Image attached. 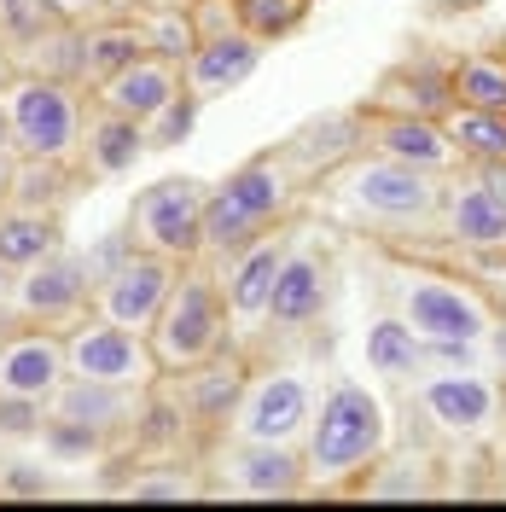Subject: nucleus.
<instances>
[{
	"mask_svg": "<svg viewBox=\"0 0 506 512\" xmlns=\"http://www.w3.org/2000/svg\"><path fill=\"white\" fill-rule=\"evenodd\" d=\"M64 379H70V367H64L59 326L24 320V326H12L0 338V396H35V402H47Z\"/></svg>",
	"mask_w": 506,
	"mask_h": 512,
	"instance_id": "obj_18",
	"label": "nucleus"
},
{
	"mask_svg": "<svg viewBox=\"0 0 506 512\" xmlns=\"http://www.w3.org/2000/svg\"><path fill=\"white\" fill-rule=\"evenodd\" d=\"M117 495L123 501H198V495H210V483L181 460H163V466H140V478H123Z\"/></svg>",
	"mask_w": 506,
	"mask_h": 512,
	"instance_id": "obj_33",
	"label": "nucleus"
},
{
	"mask_svg": "<svg viewBox=\"0 0 506 512\" xmlns=\"http://www.w3.org/2000/svg\"><path fill=\"white\" fill-rule=\"evenodd\" d=\"M443 181L448 175L396 163L384 152H355L332 175H320V187H326V198L338 210H349L355 222H367V227H390V233L437 227V216H443Z\"/></svg>",
	"mask_w": 506,
	"mask_h": 512,
	"instance_id": "obj_3",
	"label": "nucleus"
},
{
	"mask_svg": "<svg viewBox=\"0 0 506 512\" xmlns=\"http://www.w3.org/2000/svg\"><path fill=\"white\" fill-rule=\"evenodd\" d=\"M146 152H152V146H146V123L117 117V111H105V105H94V111H88L82 152H76V163H82L88 175H99V181H117V175H128V169L146 158Z\"/></svg>",
	"mask_w": 506,
	"mask_h": 512,
	"instance_id": "obj_27",
	"label": "nucleus"
},
{
	"mask_svg": "<svg viewBox=\"0 0 506 512\" xmlns=\"http://www.w3.org/2000/svg\"><path fill=\"white\" fill-rule=\"evenodd\" d=\"M140 53H152V47H146V24H140V12L94 18V24L76 30V82L94 94L105 76H117V70L134 64Z\"/></svg>",
	"mask_w": 506,
	"mask_h": 512,
	"instance_id": "obj_24",
	"label": "nucleus"
},
{
	"mask_svg": "<svg viewBox=\"0 0 506 512\" xmlns=\"http://www.w3.org/2000/svg\"><path fill=\"white\" fill-rule=\"evenodd\" d=\"M448 70H454V105L506 111V59H495V53H466V59H454Z\"/></svg>",
	"mask_w": 506,
	"mask_h": 512,
	"instance_id": "obj_32",
	"label": "nucleus"
},
{
	"mask_svg": "<svg viewBox=\"0 0 506 512\" xmlns=\"http://www.w3.org/2000/svg\"><path fill=\"white\" fill-rule=\"evenodd\" d=\"M262 53L268 41H256L251 30H227V35H210L198 41L181 64V82H187L192 99H222L233 88H245L256 70H262Z\"/></svg>",
	"mask_w": 506,
	"mask_h": 512,
	"instance_id": "obj_21",
	"label": "nucleus"
},
{
	"mask_svg": "<svg viewBox=\"0 0 506 512\" xmlns=\"http://www.w3.org/2000/svg\"><path fill=\"white\" fill-rule=\"evenodd\" d=\"M315 384L297 367H262L251 373L227 437H251V443H303L309 419H315Z\"/></svg>",
	"mask_w": 506,
	"mask_h": 512,
	"instance_id": "obj_11",
	"label": "nucleus"
},
{
	"mask_svg": "<svg viewBox=\"0 0 506 512\" xmlns=\"http://www.w3.org/2000/svg\"><path fill=\"white\" fill-rule=\"evenodd\" d=\"M140 402L146 390H128V384H105V379H64L53 396H47V414L53 419H76L88 431H105L111 443L134 431L140 419Z\"/></svg>",
	"mask_w": 506,
	"mask_h": 512,
	"instance_id": "obj_22",
	"label": "nucleus"
},
{
	"mask_svg": "<svg viewBox=\"0 0 506 512\" xmlns=\"http://www.w3.org/2000/svg\"><path fill=\"white\" fill-rule=\"evenodd\" d=\"M361 117H367V152H384V158L431 169V175L460 169V152L448 140L443 117H408V111H373V105H361Z\"/></svg>",
	"mask_w": 506,
	"mask_h": 512,
	"instance_id": "obj_19",
	"label": "nucleus"
},
{
	"mask_svg": "<svg viewBox=\"0 0 506 512\" xmlns=\"http://www.w3.org/2000/svg\"><path fill=\"white\" fill-rule=\"evenodd\" d=\"M443 239L454 251H472V256H489V251H506V198L477 169H454L443 181Z\"/></svg>",
	"mask_w": 506,
	"mask_h": 512,
	"instance_id": "obj_16",
	"label": "nucleus"
},
{
	"mask_svg": "<svg viewBox=\"0 0 506 512\" xmlns=\"http://www.w3.org/2000/svg\"><path fill=\"white\" fill-rule=\"evenodd\" d=\"M47 425V402H35V396H0V431L6 437H30Z\"/></svg>",
	"mask_w": 506,
	"mask_h": 512,
	"instance_id": "obj_38",
	"label": "nucleus"
},
{
	"mask_svg": "<svg viewBox=\"0 0 506 512\" xmlns=\"http://www.w3.org/2000/svg\"><path fill=\"white\" fill-rule=\"evenodd\" d=\"M297 187H303V175H297V163L285 152V140L268 146V152H256V158H245L227 181L210 187V204H204V256L222 262V256L245 251L251 239H262L268 227L291 222Z\"/></svg>",
	"mask_w": 506,
	"mask_h": 512,
	"instance_id": "obj_2",
	"label": "nucleus"
},
{
	"mask_svg": "<svg viewBox=\"0 0 506 512\" xmlns=\"http://www.w3.org/2000/svg\"><path fill=\"white\" fill-rule=\"evenodd\" d=\"M0 489H12V495H47L53 483L41 478V466H6L0 472Z\"/></svg>",
	"mask_w": 506,
	"mask_h": 512,
	"instance_id": "obj_39",
	"label": "nucleus"
},
{
	"mask_svg": "<svg viewBox=\"0 0 506 512\" xmlns=\"http://www.w3.org/2000/svg\"><path fill=\"white\" fill-rule=\"evenodd\" d=\"M408 390V419L419 425V443L437 448H483L506 425V384L483 367H437L419 373Z\"/></svg>",
	"mask_w": 506,
	"mask_h": 512,
	"instance_id": "obj_4",
	"label": "nucleus"
},
{
	"mask_svg": "<svg viewBox=\"0 0 506 512\" xmlns=\"http://www.w3.org/2000/svg\"><path fill=\"white\" fill-rule=\"evenodd\" d=\"M373 111H408V117H443L448 105H454V70L437 59H402L390 64L379 76V88L367 99Z\"/></svg>",
	"mask_w": 506,
	"mask_h": 512,
	"instance_id": "obj_25",
	"label": "nucleus"
},
{
	"mask_svg": "<svg viewBox=\"0 0 506 512\" xmlns=\"http://www.w3.org/2000/svg\"><path fill=\"white\" fill-rule=\"evenodd\" d=\"M76 187V158H18L12 175V204H30V210H59Z\"/></svg>",
	"mask_w": 506,
	"mask_h": 512,
	"instance_id": "obj_30",
	"label": "nucleus"
},
{
	"mask_svg": "<svg viewBox=\"0 0 506 512\" xmlns=\"http://www.w3.org/2000/svg\"><path fill=\"white\" fill-rule=\"evenodd\" d=\"M483 268H489V274H501V280H506V251H489V256H483Z\"/></svg>",
	"mask_w": 506,
	"mask_h": 512,
	"instance_id": "obj_43",
	"label": "nucleus"
},
{
	"mask_svg": "<svg viewBox=\"0 0 506 512\" xmlns=\"http://www.w3.org/2000/svg\"><path fill=\"white\" fill-rule=\"evenodd\" d=\"M181 268H187V262H169V256H158V251H134V245H128L111 268H99L94 303H88V309L105 315V320H117V326H128V332H152V320H158V309L169 303Z\"/></svg>",
	"mask_w": 506,
	"mask_h": 512,
	"instance_id": "obj_12",
	"label": "nucleus"
},
{
	"mask_svg": "<svg viewBox=\"0 0 506 512\" xmlns=\"http://www.w3.org/2000/svg\"><path fill=\"white\" fill-rule=\"evenodd\" d=\"M198 105H204V99H192L187 88H181V94H175V99L158 111V117H146V146H152V152L181 146V140L192 134V123H198Z\"/></svg>",
	"mask_w": 506,
	"mask_h": 512,
	"instance_id": "obj_36",
	"label": "nucleus"
},
{
	"mask_svg": "<svg viewBox=\"0 0 506 512\" xmlns=\"http://www.w3.org/2000/svg\"><path fill=\"white\" fill-rule=\"evenodd\" d=\"M187 18H192V30H198V41L227 35V30H245V24H239V0H192Z\"/></svg>",
	"mask_w": 506,
	"mask_h": 512,
	"instance_id": "obj_37",
	"label": "nucleus"
},
{
	"mask_svg": "<svg viewBox=\"0 0 506 512\" xmlns=\"http://www.w3.org/2000/svg\"><path fill=\"white\" fill-rule=\"evenodd\" d=\"M285 152H291V163H297L303 181H320V175H332L338 163H349L355 152H367V117H361V111L315 117V123H303L285 140Z\"/></svg>",
	"mask_w": 506,
	"mask_h": 512,
	"instance_id": "obj_26",
	"label": "nucleus"
},
{
	"mask_svg": "<svg viewBox=\"0 0 506 512\" xmlns=\"http://www.w3.org/2000/svg\"><path fill=\"white\" fill-rule=\"evenodd\" d=\"M134 12H140V24H146V47H152V53L187 64V53L198 47V30H192L187 6H134Z\"/></svg>",
	"mask_w": 506,
	"mask_h": 512,
	"instance_id": "obj_34",
	"label": "nucleus"
},
{
	"mask_svg": "<svg viewBox=\"0 0 506 512\" xmlns=\"http://www.w3.org/2000/svg\"><path fill=\"white\" fill-rule=\"evenodd\" d=\"M158 384L175 396L192 443H216V437H227L233 408H239V396L251 384V361H245V350L227 344V350H216L210 361H198L187 373H163Z\"/></svg>",
	"mask_w": 506,
	"mask_h": 512,
	"instance_id": "obj_10",
	"label": "nucleus"
},
{
	"mask_svg": "<svg viewBox=\"0 0 506 512\" xmlns=\"http://www.w3.org/2000/svg\"><path fill=\"white\" fill-rule=\"evenodd\" d=\"M291 239H297L291 222H280V227H268L262 239H251L245 251L222 256V297H227L233 326H262V315H268V291H274V274H280Z\"/></svg>",
	"mask_w": 506,
	"mask_h": 512,
	"instance_id": "obj_17",
	"label": "nucleus"
},
{
	"mask_svg": "<svg viewBox=\"0 0 506 512\" xmlns=\"http://www.w3.org/2000/svg\"><path fill=\"white\" fill-rule=\"evenodd\" d=\"M94 262L76 251H53L30 262L18 280H12V303H18V315L35 320V326H70L76 315H88V303H94Z\"/></svg>",
	"mask_w": 506,
	"mask_h": 512,
	"instance_id": "obj_14",
	"label": "nucleus"
},
{
	"mask_svg": "<svg viewBox=\"0 0 506 512\" xmlns=\"http://www.w3.org/2000/svg\"><path fill=\"white\" fill-rule=\"evenodd\" d=\"M140 6H192V0H140Z\"/></svg>",
	"mask_w": 506,
	"mask_h": 512,
	"instance_id": "obj_46",
	"label": "nucleus"
},
{
	"mask_svg": "<svg viewBox=\"0 0 506 512\" xmlns=\"http://www.w3.org/2000/svg\"><path fill=\"white\" fill-rule=\"evenodd\" d=\"M227 495H251V501H285L309 489L303 443H251V437H222L216 454Z\"/></svg>",
	"mask_w": 506,
	"mask_h": 512,
	"instance_id": "obj_15",
	"label": "nucleus"
},
{
	"mask_svg": "<svg viewBox=\"0 0 506 512\" xmlns=\"http://www.w3.org/2000/svg\"><path fill=\"white\" fill-rule=\"evenodd\" d=\"M181 88H187V82H181V64L163 59V53H140L134 64H123L117 76L99 82L94 105L117 111V117H134V123H146V117H158Z\"/></svg>",
	"mask_w": 506,
	"mask_h": 512,
	"instance_id": "obj_23",
	"label": "nucleus"
},
{
	"mask_svg": "<svg viewBox=\"0 0 506 512\" xmlns=\"http://www.w3.org/2000/svg\"><path fill=\"white\" fill-rule=\"evenodd\" d=\"M454 483L443 478V448L419 443L408 448H384L379 460L349 483V495H367V501H431V495H448Z\"/></svg>",
	"mask_w": 506,
	"mask_h": 512,
	"instance_id": "obj_20",
	"label": "nucleus"
},
{
	"mask_svg": "<svg viewBox=\"0 0 506 512\" xmlns=\"http://www.w3.org/2000/svg\"><path fill=\"white\" fill-rule=\"evenodd\" d=\"M12 175H18V152H12V146H0V204L12 198Z\"/></svg>",
	"mask_w": 506,
	"mask_h": 512,
	"instance_id": "obj_40",
	"label": "nucleus"
},
{
	"mask_svg": "<svg viewBox=\"0 0 506 512\" xmlns=\"http://www.w3.org/2000/svg\"><path fill=\"white\" fill-rule=\"evenodd\" d=\"M6 134L18 158H76L88 128V88L53 70H18L6 88Z\"/></svg>",
	"mask_w": 506,
	"mask_h": 512,
	"instance_id": "obj_6",
	"label": "nucleus"
},
{
	"mask_svg": "<svg viewBox=\"0 0 506 512\" xmlns=\"http://www.w3.org/2000/svg\"><path fill=\"white\" fill-rule=\"evenodd\" d=\"M332 286H338L332 251L320 245V233H297L280 262V274H274L262 332H303V326H315L326 315V303H332Z\"/></svg>",
	"mask_w": 506,
	"mask_h": 512,
	"instance_id": "obj_13",
	"label": "nucleus"
},
{
	"mask_svg": "<svg viewBox=\"0 0 506 512\" xmlns=\"http://www.w3.org/2000/svg\"><path fill=\"white\" fill-rule=\"evenodd\" d=\"M70 24L64 0H0V47H35Z\"/></svg>",
	"mask_w": 506,
	"mask_h": 512,
	"instance_id": "obj_31",
	"label": "nucleus"
},
{
	"mask_svg": "<svg viewBox=\"0 0 506 512\" xmlns=\"http://www.w3.org/2000/svg\"><path fill=\"white\" fill-rule=\"evenodd\" d=\"M309 6L315 0H239V24L256 35V41H285L309 24Z\"/></svg>",
	"mask_w": 506,
	"mask_h": 512,
	"instance_id": "obj_35",
	"label": "nucleus"
},
{
	"mask_svg": "<svg viewBox=\"0 0 506 512\" xmlns=\"http://www.w3.org/2000/svg\"><path fill=\"white\" fill-rule=\"evenodd\" d=\"M204 204H210V187L192 175L152 181L128 204V245L158 251L169 262H198L204 256Z\"/></svg>",
	"mask_w": 506,
	"mask_h": 512,
	"instance_id": "obj_8",
	"label": "nucleus"
},
{
	"mask_svg": "<svg viewBox=\"0 0 506 512\" xmlns=\"http://www.w3.org/2000/svg\"><path fill=\"white\" fill-rule=\"evenodd\" d=\"M0 146H12V134H6V105H0Z\"/></svg>",
	"mask_w": 506,
	"mask_h": 512,
	"instance_id": "obj_45",
	"label": "nucleus"
},
{
	"mask_svg": "<svg viewBox=\"0 0 506 512\" xmlns=\"http://www.w3.org/2000/svg\"><path fill=\"white\" fill-rule=\"evenodd\" d=\"M12 280H18V274H12V268H6V262H0V303H6V297H12Z\"/></svg>",
	"mask_w": 506,
	"mask_h": 512,
	"instance_id": "obj_44",
	"label": "nucleus"
},
{
	"mask_svg": "<svg viewBox=\"0 0 506 512\" xmlns=\"http://www.w3.org/2000/svg\"><path fill=\"white\" fill-rule=\"evenodd\" d=\"M64 245V227H59V210H30V204H0V262L12 274H24L30 262L53 256Z\"/></svg>",
	"mask_w": 506,
	"mask_h": 512,
	"instance_id": "obj_28",
	"label": "nucleus"
},
{
	"mask_svg": "<svg viewBox=\"0 0 506 512\" xmlns=\"http://www.w3.org/2000/svg\"><path fill=\"white\" fill-rule=\"evenodd\" d=\"M390 309L408 320L425 344H489L501 309L483 286L466 274H443V268H419V262H396L390 274Z\"/></svg>",
	"mask_w": 506,
	"mask_h": 512,
	"instance_id": "obj_5",
	"label": "nucleus"
},
{
	"mask_svg": "<svg viewBox=\"0 0 506 512\" xmlns=\"http://www.w3.org/2000/svg\"><path fill=\"white\" fill-rule=\"evenodd\" d=\"M64 367L70 379H105V384H128V390H152L158 384V361L146 332H128L105 315H76L64 326Z\"/></svg>",
	"mask_w": 506,
	"mask_h": 512,
	"instance_id": "obj_9",
	"label": "nucleus"
},
{
	"mask_svg": "<svg viewBox=\"0 0 506 512\" xmlns=\"http://www.w3.org/2000/svg\"><path fill=\"white\" fill-rule=\"evenodd\" d=\"M12 82H18V64H12V53L0 47V99H6V88H12Z\"/></svg>",
	"mask_w": 506,
	"mask_h": 512,
	"instance_id": "obj_42",
	"label": "nucleus"
},
{
	"mask_svg": "<svg viewBox=\"0 0 506 512\" xmlns=\"http://www.w3.org/2000/svg\"><path fill=\"white\" fill-rule=\"evenodd\" d=\"M64 6H82V12H105V18H117V12H123V0H64Z\"/></svg>",
	"mask_w": 506,
	"mask_h": 512,
	"instance_id": "obj_41",
	"label": "nucleus"
},
{
	"mask_svg": "<svg viewBox=\"0 0 506 512\" xmlns=\"http://www.w3.org/2000/svg\"><path fill=\"white\" fill-rule=\"evenodd\" d=\"M146 344H152V361H158V379L163 373H187L198 361H210L216 350H227L233 344V315H227L222 280H210L198 262H187L175 291H169V303L152 320Z\"/></svg>",
	"mask_w": 506,
	"mask_h": 512,
	"instance_id": "obj_7",
	"label": "nucleus"
},
{
	"mask_svg": "<svg viewBox=\"0 0 506 512\" xmlns=\"http://www.w3.org/2000/svg\"><path fill=\"white\" fill-rule=\"evenodd\" d=\"M384 448H390V408H384V396L355 379H332L326 396L315 402L309 431H303L309 489H349Z\"/></svg>",
	"mask_w": 506,
	"mask_h": 512,
	"instance_id": "obj_1",
	"label": "nucleus"
},
{
	"mask_svg": "<svg viewBox=\"0 0 506 512\" xmlns=\"http://www.w3.org/2000/svg\"><path fill=\"white\" fill-rule=\"evenodd\" d=\"M443 128L454 140L460 163H506V111H483V105H448Z\"/></svg>",
	"mask_w": 506,
	"mask_h": 512,
	"instance_id": "obj_29",
	"label": "nucleus"
}]
</instances>
